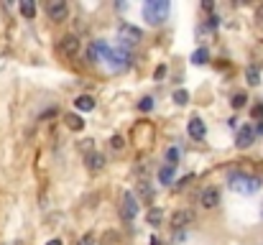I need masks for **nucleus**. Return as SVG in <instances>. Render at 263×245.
Instances as JSON below:
<instances>
[{"label": "nucleus", "mask_w": 263, "mask_h": 245, "mask_svg": "<svg viewBox=\"0 0 263 245\" xmlns=\"http://www.w3.org/2000/svg\"><path fill=\"white\" fill-rule=\"evenodd\" d=\"M228 184H230V189L238 192V194H256V192L261 189V179H258V176L246 174V171H233V174L228 176Z\"/></svg>", "instance_id": "f257e3e1"}, {"label": "nucleus", "mask_w": 263, "mask_h": 245, "mask_svg": "<svg viewBox=\"0 0 263 245\" xmlns=\"http://www.w3.org/2000/svg\"><path fill=\"white\" fill-rule=\"evenodd\" d=\"M171 5L166 3V0H148V3L143 5V18H146V23L151 26H161L166 15H169Z\"/></svg>", "instance_id": "f03ea898"}, {"label": "nucleus", "mask_w": 263, "mask_h": 245, "mask_svg": "<svg viewBox=\"0 0 263 245\" xmlns=\"http://www.w3.org/2000/svg\"><path fill=\"white\" fill-rule=\"evenodd\" d=\"M43 13H46L51 20H67L69 3H67V0H49V3L43 5Z\"/></svg>", "instance_id": "7ed1b4c3"}, {"label": "nucleus", "mask_w": 263, "mask_h": 245, "mask_svg": "<svg viewBox=\"0 0 263 245\" xmlns=\"http://www.w3.org/2000/svg\"><path fill=\"white\" fill-rule=\"evenodd\" d=\"M120 215H123V220H128V222H133V220L138 217V199H136L133 192H125V194H123Z\"/></svg>", "instance_id": "20e7f679"}, {"label": "nucleus", "mask_w": 263, "mask_h": 245, "mask_svg": "<svg viewBox=\"0 0 263 245\" xmlns=\"http://www.w3.org/2000/svg\"><path fill=\"white\" fill-rule=\"evenodd\" d=\"M118 38H120L123 46H136V43H141L143 33H141V28H136V26L123 23V26L118 28Z\"/></svg>", "instance_id": "39448f33"}, {"label": "nucleus", "mask_w": 263, "mask_h": 245, "mask_svg": "<svg viewBox=\"0 0 263 245\" xmlns=\"http://www.w3.org/2000/svg\"><path fill=\"white\" fill-rule=\"evenodd\" d=\"M220 202H223V194H220V189H217V187H207V189H202V194H200V205H202L205 210H217V207H220Z\"/></svg>", "instance_id": "423d86ee"}, {"label": "nucleus", "mask_w": 263, "mask_h": 245, "mask_svg": "<svg viewBox=\"0 0 263 245\" xmlns=\"http://www.w3.org/2000/svg\"><path fill=\"white\" fill-rule=\"evenodd\" d=\"M194 220V215L189 212V210H177L171 215V220H169V225H171V230L174 233H187V228H189V222Z\"/></svg>", "instance_id": "0eeeda50"}, {"label": "nucleus", "mask_w": 263, "mask_h": 245, "mask_svg": "<svg viewBox=\"0 0 263 245\" xmlns=\"http://www.w3.org/2000/svg\"><path fill=\"white\" fill-rule=\"evenodd\" d=\"M258 138V128H253L251 123H246L243 128L238 130V136H235V146L238 148H248V146H253V141Z\"/></svg>", "instance_id": "6e6552de"}, {"label": "nucleus", "mask_w": 263, "mask_h": 245, "mask_svg": "<svg viewBox=\"0 0 263 245\" xmlns=\"http://www.w3.org/2000/svg\"><path fill=\"white\" fill-rule=\"evenodd\" d=\"M187 133H189V138L202 141V138H205V133H207V128H205V123H202L200 118H192V120L187 123Z\"/></svg>", "instance_id": "1a4fd4ad"}, {"label": "nucleus", "mask_w": 263, "mask_h": 245, "mask_svg": "<svg viewBox=\"0 0 263 245\" xmlns=\"http://www.w3.org/2000/svg\"><path fill=\"white\" fill-rule=\"evenodd\" d=\"M59 46H61V51L67 54V56H74V54L79 51V38L69 33V36H64V38H61V43H59Z\"/></svg>", "instance_id": "9d476101"}, {"label": "nucleus", "mask_w": 263, "mask_h": 245, "mask_svg": "<svg viewBox=\"0 0 263 245\" xmlns=\"http://www.w3.org/2000/svg\"><path fill=\"white\" fill-rule=\"evenodd\" d=\"M74 107L82 110V113H92V110H95V97L92 95H79L74 100Z\"/></svg>", "instance_id": "9b49d317"}, {"label": "nucleus", "mask_w": 263, "mask_h": 245, "mask_svg": "<svg viewBox=\"0 0 263 245\" xmlns=\"http://www.w3.org/2000/svg\"><path fill=\"white\" fill-rule=\"evenodd\" d=\"M174 176H177V166H171V164H166V166H164V169L159 171V182L169 187V184L174 182Z\"/></svg>", "instance_id": "f8f14e48"}, {"label": "nucleus", "mask_w": 263, "mask_h": 245, "mask_svg": "<svg viewBox=\"0 0 263 245\" xmlns=\"http://www.w3.org/2000/svg\"><path fill=\"white\" fill-rule=\"evenodd\" d=\"M87 166H90V171H100L105 166L102 153H90V156H87Z\"/></svg>", "instance_id": "ddd939ff"}, {"label": "nucleus", "mask_w": 263, "mask_h": 245, "mask_svg": "<svg viewBox=\"0 0 263 245\" xmlns=\"http://www.w3.org/2000/svg\"><path fill=\"white\" fill-rule=\"evenodd\" d=\"M146 220H148V225L159 228V225H161V220H164V212H161L159 207H151V210H148V215H146Z\"/></svg>", "instance_id": "4468645a"}, {"label": "nucleus", "mask_w": 263, "mask_h": 245, "mask_svg": "<svg viewBox=\"0 0 263 245\" xmlns=\"http://www.w3.org/2000/svg\"><path fill=\"white\" fill-rule=\"evenodd\" d=\"M207 59H210V49H205V46L197 49V51L192 54V61H194V64H207Z\"/></svg>", "instance_id": "2eb2a0df"}, {"label": "nucleus", "mask_w": 263, "mask_h": 245, "mask_svg": "<svg viewBox=\"0 0 263 245\" xmlns=\"http://www.w3.org/2000/svg\"><path fill=\"white\" fill-rule=\"evenodd\" d=\"M246 79L251 84H261V69H258V66H248V69H246Z\"/></svg>", "instance_id": "dca6fc26"}, {"label": "nucleus", "mask_w": 263, "mask_h": 245, "mask_svg": "<svg viewBox=\"0 0 263 245\" xmlns=\"http://www.w3.org/2000/svg\"><path fill=\"white\" fill-rule=\"evenodd\" d=\"M20 13H23L26 18H33L36 15V5L31 3V0H26V3H20Z\"/></svg>", "instance_id": "f3484780"}, {"label": "nucleus", "mask_w": 263, "mask_h": 245, "mask_svg": "<svg viewBox=\"0 0 263 245\" xmlns=\"http://www.w3.org/2000/svg\"><path fill=\"white\" fill-rule=\"evenodd\" d=\"M174 102H177V105H187L189 102V92L187 90H177V92H174Z\"/></svg>", "instance_id": "a211bd4d"}, {"label": "nucleus", "mask_w": 263, "mask_h": 245, "mask_svg": "<svg viewBox=\"0 0 263 245\" xmlns=\"http://www.w3.org/2000/svg\"><path fill=\"white\" fill-rule=\"evenodd\" d=\"M166 161H169L171 166H177V161H179V148H169V151H166Z\"/></svg>", "instance_id": "6ab92c4d"}, {"label": "nucleus", "mask_w": 263, "mask_h": 245, "mask_svg": "<svg viewBox=\"0 0 263 245\" xmlns=\"http://www.w3.org/2000/svg\"><path fill=\"white\" fill-rule=\"evenodd\" d=\"M67 125H69L72 130H82V120H79L77 115H67Z\"/></svg>", "instance_id": "aec40b11"}, {"label": "nucleus", "mask_w": 263, "mask_h": 245, "mask_svg": "<svg viewBox=\"0 0 263 245\" xmlns=\"http://www.w3.org/2000/svg\"><path fill=\"white\" fill-rule=\"evenodd\" d=\"M138 110H153V97H143L138 102Z\"/></svg>", "instance_id": "412c9836"}, {"label": "nucleus", "mask_w": 263, "mask_h": 245, "mask_svg": "<svg viewBox=\"0 0 263 245\" xmlns=\"http://www.w3.org/2000/svg\"><path fill=\"white\" fill-rule=\"evenodd\" d=\"M141 194H143V199H151L153 197V189L148 187V182H141Z\"/></svg>", "instance_id": "4be33fe9"}, {"label": "nucleus", "mask_w": 263, "mask_h": 245, "mask_svg": "<svg viewBox=\"0 0 263 245\" xmlns=\"http://www.w3.org/2000/svg\"><path fill=\"white\" fill-rule=\"evenodd\" d=\"M243 105H246V95L238 92V95L233 97V107H243Z\"/></svg>", "instance_id": "5701e85b"}, {"label": "nucleus", "mask_w": 263, "mask_h": 245, "mask_svg": "<svg viewBox=\"0 0 263 245\" xmlns=\"http://www.w3.org/2000/svg\"><path fill=\"white\" fill-rule=\"evenodd\" d=\"M110 143H113V151H120V148H123V138H120V136H115Z\"/></svg>", "instance_id": "b1692460"}, {"label": "nucleus", "mask_w": 263, "mask_h": 245, "mask_svg": "<svg viewBox=\"0 0 263 245\" xmlns=\"http://www.w3.org/2000/svg\"><path fill=\"white\" fill-rule=\"evenodd\" d=\"M202 8H205L207 13H212V10H215V3H212V0H210V3H202Z\"/></svg>", "instance_id": "393cba45"}, {"label": "nucleus", "mask_w": 263, "mask_h": 245, "mask_svg": "<svg viewBox=\"0 0 263 245\" xmlns=\"http://www.w3.org/2000/svg\"><path fill=\"white\" fill-rule=\"evenodd\" d=\"M256 18H258V20H261V23H263V3L258 5V10H256Z\"/></svg>", "instance_id": "a878e982"}, {"label": "nucleus", "mask_w": 263, "mask_h": 245, "mask_svg": "<svg viewBox=\"0 0 263 245\" xmlns=\"http://www.w3.org/2000/svg\"><path fill=\"white\" fill-rule=\"evenodd\" d=\"M77 245H95V243H92V238H82Z\"/></svg>", "instance_id": "bb28decb"}, {"label": "nucleus", "mask_w": 263, "mask_h": 245, "mask_svg": "<svg viewBox=\"0 0 263 245\" xmlns=\"http://www.w3.org/2000/svg\"><path fill=\"white\" fill-rule=\"evenodd\" d=\"M253 113H256V115H258V118H263V105H258V107H256V110H253Z\"/></svg>", "instance_id": "cd10ccee"}, {"label": "nucleus", "mask_w": 263, "mask_h": 245, "mask_svg": "<svg viewBox=\"0 0 263 245\" xmlns=\"http://www.w3.org/2000/svg\"><path fill=\"white\" fill-rule=\"evenodd\" d=\"M46 245H61V240H59V238H54V240H49Z\"/></svg>", "instance_id": "c85d7f7f"}, {"label": "nucleus", "mask_w": 263, "mask_h": 245, "mask_svg": "<svg viewBox=\"0 0 263 245\" xmlns=\"http://www.w3.org/2000/svg\"><path fill=\"white\" fill-rule=\"evenodd\" d=\"M151 245H159V238H151Z\"/></svg>", "instance_id": "c756f323"}, {"label": "nucleus", "mask_w": 263, "mask_h": 245, "mask_svg": "<svg viewBox=\"0 0 263 245\" xmlns=\"http://www.w3.org/2000/svg\"><path fill=\"white\" fill-rule=\"evenodd\" d=\"M261 217H263V205H261Z\"/></svg>", "instance_id": "7c9ffc66"}, {"label": "nucleus", "mask_w": 263, "mask_h": 245, "mask_svg": "<svg viewBox=\"0 0 263 245\" xmlns=\"http://www.w3.org/2000/svg\"><path fill=\"white\" fill-rule=\"evenodd\" d=\"M10 245H20V243H10Z\"/></svg>", "instance_id": "2f4dec72"}]
</instances>
